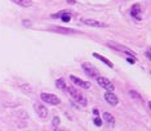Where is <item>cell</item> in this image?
Segmentation results:
<instances>
[{
	"label": "cell",
	"instance_id": "7c38bea8",
	"mask_svg": "<svg viewBox=\"0 0 151 131\" xmlns=\"http://www.w3.org/2000/svg\"><path fill=\"white\" fill-rule=\"evenodd\" d=\"M12 1L19 6H24V8H28L32 5V0H12Z\"/></svg>",
	"mask_w": 151,
	"mask_h": 131
},
{
	"label": "cell",
	"instance_id": "9a60e30c",
	"mask_svg": "<svg viewBox=\"0 0 151 131\" xmlns=\"http://www.w3.org/2000/svg\"><path fill=\"white\" fill-rule=\"evenodd\" d=\"M56 86H57L58 89H61V90H66V87H67L63 78H58V80L56 81Z\"/></svg>",
	"mask_w": 151,
	"mask_h": 131
},
{
	"label": "cell",
	"instance_id": "ac0fdd59",
	"mask_svg": "<svg viewBox=\"0 0 151 131\" xmlns=\"http://www.w3.org/2000/svg\"><path fill=\"white\" fill-rule=\"evenodd\" d=\"M94 125L96 126H102V120H101L100 117H96V118H94Z\"/></svg>",
	"mask_w": 151,
	"mask_h": 131
},
{
	"label": "cell",
	"instance_id": "7402d4cb",
	"mask_svg": "<svg viewBox=\"0 0 151 131\" xmlns=\"http://www.w3.org/2000/svg\"><path fill=\"white\" fill-rule=\"evenodd\" d=\"M146 57L150 59V50H147V51H146Z\"/></svg>",
	"mask_w": 151,
	"mask_h": 131
},
{
	"label": "cell",
	"instance_id": "603a6c76",
	"mask_svg": "<svg viewBox=\"0 0 151 131\" xmlns=\"http://www.w3.org/2000/svg\"><path fill=\"white\" fill-rule=\"evenodd\" d=\"M93 113L96 114V116H98V113H100V112H98V109H94V111H93Z\"/></svg>",
	"mask_w": 151,
	"mask_h": 131
},
{
	"label": "cell",
	"instance_id": "8992f818",
	"mask_svg": "<svg viewBox=\"0 0 151 131\" xmlns=\"http://www.w3.org/2000/svg\"><path fill=\"white\" fill-rule=\"evenodd\" d=\"M83 23H85L87 26H90V27H97V28H102V27H107L106 23L101 21H97V19H92V18H84Z\"/></svg>",
	"mask_w": 151,
	"mask_h": 131
},
{
	"label": "cell",
	"instance_id": "5b68a950",
	"mask_svg": "<svg viewBox=\"0 0 151 131\" xmlns=\"http://www.w3.org/2000/svg\"><path fill=\"white\" fill-rule=\"evenodd\" d=\"M97 82H98V85H100L101 87H103V89L107 90V91H114V90H115L114 84L111 82L109 78H106V77L98 76V77H97Z\"/></svg>",
	"mask_w": 151,
	"mask_h": 131
},
{
	"label": "cell",
	"instance_id": "7a4b0ae2",
	"mask_svg": "<svg viewBox=\"0 0 151 131\" xmlns=\"http://www.w3.org/2000/svg\"><path fill=\"white\" fill-rule=\"evenodd\" d=\"M107 45H109L110 48L115 49V50H118V51H121V53H125V54H128V55H130V57H134V58L137 57L136 53H134L133 50H130L129 48L124 46V45L119 44V42H115V41H107Z\"/></svg>",
	"mask_w": 151,
	"mask_h": 131
},
{
	"label": "cell",
	"instance_id": "e0dca14e",
	"mask_svg": "<svg viewBox=\"0 0 151 131\" xmlns=\"http://www.w3.org/2000/svg\"><path fill=\"white\" fill-rule=\"evenodd\" d=\"M53 31H57V32H62V34H70V32H74L73 30H65L63 27H52Z\"/></svg>",
	"mask_w": 151,
	"mask_h": 131
},
{
	"label": "cell",
	"instance_id": "3957f363",
	"mask_svg": "<svg viewBox=\"0 0 151 131\" xmlns=\"http://www.w3.org/2000/svg\"><path fill=\"white\" fill-rule=\"evenodd\" d=\"M81 68L84 70L85 75H87L88 77H92V78H97L100 75H98V70L96 67H94L92 63H88V62H84V63H81Z\"/></svg>",
	"mask_w": 151,
	"mask_h": 131
},
{
	"label": "cell",
	"instance_id": "2e32d148",
	"mask_svg": "<svg viewBox=\"0 0 151 131\" xmlns=\"http://www.w3.org/2000/svg\"><path fill=\"white\" fill-rule=\"evenodd\" d=\"M129 95L132 96L133 99H136V100H142V96H141L136 90H129Z\"/></svg>",
	"mask_w": 151,
	"mask_h": 131
},
{
	"label": "cell",
	"instance_id": "9c48e42d",
	"mask_svg": "<svg viewBox=\"0 0 151 131\" xmlns=\"http://www.w3.org/2000/svg\"><path fill=\"white\" fill-rule=\"evenodd\" d=\"M70 80L73 81V82H74L75 85H78V86L83 87V89H89V87H90V84H89V82H87V81L80 80V78H79V77L74 76V75H71V76H70Z\"/></svg>",
	"mask_w": 151,
	"mask_h": 131
},
{
	"label": "cell",
	"instance_id": "6da1fadb",
	"mask_svg": "<svg viewBox=\"0 0 151 131\" xmlns=\"http://www.w3.org/2000/svg\"><path fill=\"white\" fill-rule=\"evenodd\" d=\"M66 90L68 91V94L71 95V98L75 100V101H78L80 106H83V107H87V104H88V101H87V98H85L83 94L80 93V91H78V90H75V87H66Z\"/></svg>",
	"mask_w": 151,
	"mask_h": 131
},
{
	"label": "cell",
	"instance_id": "cb8c5ba5",
	"mask_svg": "<svg viewBox=\"0 0 151 131\" xmlns=\"http://www.w3.org/2000/svg\"><path fill=\"white\" fill-rule=\"evenodd\" d=\"M54 131H62V130H60V129H56Z\"/></svg>",
	"mask_w": 151,
	"mask_h": 131
},
{
	"label": "cell",
	"instance_id": "277c9868",
	"mask_svg": "<svg viewBox=\"0 0 151 131\" xmlns=\"http://www.w3.org/2000/svg\"><path fill=\"white\" fill-rule=\"evenodd\" d=\"M41 100L45 101V103L48 104H52V106H58V104L61 103L60 98H58L57 95H54V94H48V93H41Z\"/></svg>",
	"mask_w": 151,
	"mask_h": 131
},
{
	"label": "cell",
	"instance_id": "ffe728a7",
	"mask_svg": "<svg viewBox=\"0 0 151 131\" xmlns=\"http://www.w3.org/2000/svg\"><path fill=\"white\" fill-rule=\"evenodd\" d=\"M53 125H54V126H58V125H60V117H54V118H53Z\"/></svg>",
	"mask_w": 151,
	"mask_h": 131
},
{
	"label": "cell",
	"instance_id": "5bb4252c",
	"mask_svg": "<svg viewBox=\"0 0 151 131\" xmlns=\"http://www.w3.org/2000/svg\"><path fill=\"white\" fill-rule=\"evenodd\" d=\"M53 17H61V19L63 22H68L71 19V15L68 14V13H66V12H61V13H58V14H54Z\"/></svg>",
	"mask_w": 151,
	"mask_h": 131
},
{
	"label": "cell",
	"instance_id": "4fadbf2b",
	"mask_svg": "<svg viewBox=\"0 0 151 131\" xmlns=\"http://www.w3.org/2000/svg\"><path fill=\"white\" fill-rule=\"evenodd\" d=\"M93 57H94V58H97V59H100L101 62H103V63L106 64V66H109V67L113 68V63H111V62L107 59L106 57H103V55H101V54H98V53H93Z\"/></svg>",
	"mask_w": 151,
	"mask_h": 131
},
{
	"label": "cell",
	"instance_id": "ba28073f",
	"mask_svg": "<svg viewBox=\"0 0 151 131\" xmlns=\"http://www.w3.org/2000/svg\"><path fill=\"white\" fill-rule=\"evenodd\" d=\"M105 100H106L110 106H116V104L119 103V99H118V96L115 95L113 91H107V93L105 94Z\"/></svg>",
	"mask_w": 151,
	"mask_h": 131
},
{
	"label": "cell",
	"instance_id": "44dd1931",
	"mask_svg": "<svg viewBox=\"0 0 151 131\" xmlns=\"http://www.w3.org/2000/svg\"><path fill=\"white\" fill-rule=\"evenodd\" d=\"M22 23H24V26H25V27H30V26H31V22L26 21V19H25V21H24V22H22Z\"/></svg>",
	"mask_w": 151,
	"mask_h": 131
},
{
	"label": "cell",
	"instance_id": "52a82bcc",
	"mask_svg": "<svg viewBox=\"0 0 151 131\" xmlns=\"http://www.w3.org/2000/svg\"><path fill=\"white\" fill-rule=\"evenodd\" d=\"M34 109L35 112H36V114L40 118H45V117L48 116V109L45 108V106H43L41 103H35L34 104Z\"/></svg>",
	"mask_w": 151,
	"mask_h": 131
},
{
	"label": "cell",
	"instance_id": "8fae6325",
	"mask_svg": "<svg viewBox=\"0 0 151 131\" xmlns=\"http://www.w3.org/2000/svg\"><path fill=\"white\" fill-rule=\"evenodd\" d=\"M102 117H103V121L107 123L109 126H114L115 125V118L113 117V114H110L109 112H105L102 114Z\"/></svg>",
	"mask_w": 151,
	"mask_h": 131
},
{
	"label": "cell",
	"instance_id": "30bf717a",
	"mask_svg": "<svg viewBox=\"0 0 151 131\" xmlns=\"http://www.w3.org/2000/svg\"><path fill=\"white\" fill-rule=\"evenodd\" d=\"M130 15L133 18H136L137 21H141L142 19V15H141V5L140 4H134L130 9Z\"/></svg>",
	"mask_w": 151,
	"mask_h": 131
},
{
	"label": "cell",
	"instance_id": "d6986e66",
	"mask_svg": "<svg viewBox=\"0 0 151 131\" xmlns=\"http://www.w3.org/2000/svg\"><path fill=\"white\" fill-rule=\"evenodd\" d=\"M127 62H128V63H130V64H134V63H136V59H134V57H128Z\"/></svg>",
	"mask_w": 151,
	"mask_h": 131
}]
</instances>
